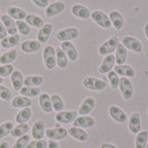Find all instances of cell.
<instances>
[{
    "label": "cell",
    "mask_w": 148,
    "mask_h": 148,
    "mask_svg": "<svg viewBox=\"0 0 148 148\" xmlns=\"http://www.w3.org/2000/svg\"><path fill=\"white\" fill-rule=\"evenodd\" d=\"M82 85L85 88L92 91H101L107 87V82L105 79H99L96 77H86L82 80Z\"/></svg>",
    "instance_id": "cell-1"
},
{
    "label": "cell",
    "mask_w": 148,
    "mask_h": 148,
    "mask_svg": "<svg viewBox=\"0 0 148 148\" xmlns=\"http://www.w3.org/2000/svg\"><path fill=\"white\" fill-rule=\"evenodd\" d=\"M90 18L92 19V21L97 23L100 28L104 29H109L111 28V22L109 19V16L107 14H105L101 10H95L90 14Z\"/></svg>",
    "instance_id": "cell-2"
},
{
    "label": "cell",
    "mask_w": 148,
    "mask_h": 148,
    "mask_svg": "<svg viewBox=\"0 0 148 148\" xmlns=\"http://www.w3.org/2000/svg\"><path fill=\"white\" fill-rule=\"evenodd\" d=\"M42 58H44V64L47 69H53L57 66L56 64V49L53 48V46L49 45L46 46L44 48L42 52Z\"/></svg>",
    "instance_id": "cell-3"
},
{
    "label": "cell",
    "mask_w": 148,
    "mask_h": 148,
    "mask_svg": "<svg viewBox=\"0 0 148 148\" xmlns=\"http://www.w3.org/2000/svg\"><path fill=\"white\" fill-rule=\"evenodd\" d=\"M119 45V40L116 36L109 38L108 40H106L104 44H101L98 48V52L99 55L101 56H107V55H110L114 51H116L117 47Z\"/></svg>",
    "instance_id": "cell-4"
},
{
    "label": "cell",
    "mask_w": 148,
    "mask_h": 148,
    "mask_svg": "<svg viewBox=\"0 0 148 148\" xmlns=\"http://www.w3.org/2000/svg\"><path fill=\"white\" fill-rule=\"evenodd\" d=\"M119 90H120V94L123 98L125 100H130L133 98L134 95V86L133 82H130L129 78H120V82H119Z\"/></svg>",
    "instance_id": "cell-5"
},
{
    "label": "cell",
    "mask_w": 148,
    "mask_h": 148,
    "mask_svg": "<svg viewBox=\"0 0 148 148\" xmlns=\"http://www.w3.org/2000/svg\"><path fill=\"white\" fill-rule=\"evenodd\" d=\"M78 36H79V30H78V28H76V27H68V28L59 30L57 32V35H56V38H57V40L64 42V41L74 40Z\"/></svg>",
    "instance_id": "cell-6"
},
{
    "label": "cell",
    "mask_w": 148,
    "mask_h": 148,
    "mask_svg": "<svg viewBox=\"0 0 148 148\" xmlns=\"http://www.w3.org/2000/svg\"><path fill=\"white\" fill-rule=\"evenodd\" d=\"M121 44L124 45V47L126 48L127 50H132V51L137 52V53H140L143 51V44H141V41L135 37L125 36L121 39Z\"/></svg>",
    "instance_id": "cell-7"
},
{
    "label": "cell",
    "mask_w": 148,
    "mask_h": 148,
    "mask_svg": "<svg viewBox=\"0 0 148 148\" xmlns=\"http://www.w3.org/2000/svg\"><path fill=\"white\" fill-rule=\"evenodd\" d=\"M46 136L51 140H61L65 139L68 135V130L64 127H56V128H49L46 130Z\"/></svg>",
    "instance_id": "cell-8"
},
{
    "label": "cell",
    "mask_w": 148,
    "mask_h": 148,
    "mask_svg": "<svg viewBox=\"0 0 148 148\" xmlns=\"http://www.w3.org/2000/svg\"><path fill=\"white\" fill-rule=\"evenodd\" d=\"M115 64H116L115 55H112V53L107 55V56H105L103 62L100 64V66H99V68H98V71L103 75L108 74V73H110L111 70H114Z\"/></svg>",
    "instance_id": "cell-9"
},
{
    "label": "cell",
    "mask_w": 148,
    "mask_h": 148,
    "mask_svg": "<svg viewBox=\"0 0 148 148\" xmlns=\"http://www.w3.org/2000/svg\"><path fill=\"white\" fill-rule=\"evenodd\" d=\"M65 3L62 1H55L50 5H48V7L45 9V14L48 18H51L55 16L61 14L65 10Z\"/></svg>",
    "instance_id": "cell-10"
},
{
    "label": "cell",
    "mask_w": 148,
    "mask_h": 148,
    "mask_svg": "<svg viewBox=\"0 0 148 148\" xmlns=\"http://www.w3.org/2000/svg\"><path fill=\"white\" fill-rule=\"evenodd\" d=\"M109 116L114 119L115 121H117L119 124H124L128 120L127 114L121 108H119L117 106H110L109 107Z\"/></svg>",
    "instance_id": "cell-11"
},
{
    "label": "cell",
    "mask_w": 148,
    "mask_h": 148,
    "mask_svg": "<svg viewBox=\"0 0 148 148\" xmlns=\"http://www.w3.org/2000/svg\"><path fill=\"white\" fill-rule=\"evenodd\" d=\"M71 14L82 20H86L90 18V10L88 7H86L85 5H80V3H76L71 7Z\"/></svg>",
    "instance_id": "cell-12"
},
{
    "label": "cell",
    "mask_w": 148,
    "mask_h": 148,
    "mask_svg": "<svg viewBox=\"0 0 148 148\" xmlns=\"http://www.w3.org/2000/svg\"><path fill=\"white\" fill-rule=\"evenodd\" d=\"M52 30H53V26L51 23H45L41 28H39V31L37 34V40L40 44L47 42L51 36Z\"/></svg>",
    "instance_id": "cell-13"
},
{
    "label": "cell",
    "mask_w": 148,
    "mask_h": 148,
    "mask_svg": "<svg viewBox=\"0 0 148 148\" xmlns=\"http://www.w3.org/2000/svg\"><path fill=\"white\" fill-rule=\"evenodd\" d=\"M109 19H110L111 26L116 30H121L124 28L125 20H124V16L119 12L118 10H112L109 14Z\"/></svg>",
    "instance_id": "cell-14"
},
{
    "label": "cell",
    "mask_w": 148,
    "mask_h": 148,
    "mask_svg": "<svg viewBox=\"0 0 148 148\" xmlns=\"http://www.w3.org/2000/svg\"><path fill=\"white\" fill-rule=\"evenodd\" d=\"M128 128L133 134H138L141 129V116L139 112H134L128 119Z\"/></svg>",
    "instance_id": "cell-15"
},
{
    "label": "cell",
    "mask_w": 148,
    "mask_h": 148,
    "mask_svg": "<svg viewBox=\"0 0 148 148\" xmlns=\"http://www.w3.org/2000/svg\"><path fill=\"white\" fill-rule=\"evenodd\" d=\"M55 118H56V120L58 123H61V124H70V123H73L75 119L77 118V111L62 110L60 111V112H57Z\"/></svg>",
    "instance_id": "cell-16"
},
{
    "label": "cell",
    "mask_w": 148,
    "mask_h": 148,
    "mask_svg": "<svg viewBox=\"0 0 148 148\" xmlns=\"http://www.w3.org/2000/svg\"><path fill=\"white\" fill-rule=\"evenodd\" d=\"M65 53L67 55L68 59L71 60V61H76L78 59V51H77V48L75 47V45L70 41H64L61 42V47H60Z\"/></svg>",
    "instance_id": "cell-17"
},
{
    "label": "cell",
    "mask_w": 148,
    "mask_h": 148,
    "mask_svg": "<svg viewBox=\"0 0 148 148\" xmlns=\"http://www.w3.org/2000/svg\"><path fill=\"white\" fill-rule=\"evenodd\" d=\"M45 133H46V123L45 120H37L34 126H32V138L35 140H40L42 139L45 136Z\"/></svg>",
    "instance_id": "cell-18"
},
{
    "label": "cell",
    "mask_w": 148,
    "mask_h": 148,
    "mask_svg": "<svg viewBox=\"0 0 148 148\" xmlns=\"http://www.w3.org/2000/svg\"><path fill=\"white\" fill-rule=\"evenodd\" d=\"M95 105H96V100H95L92 97L86 98L82 103V105H80L78 114H79L80 116H87L88 114H90L91 111L95 109Z\"/></svg>",
    "instance_id": "cell-19"
},
{
    "label": "cell",
    "mask_w": 148,
    "mask_h": 148,
    "mask_svg": "<svg viewBox=\"0 0 148 148\" xmlns=\"http://www.w3.org/2000/svg\"><path fill=\"white\" fill-rule=\"evenodd\" d=\"M20 48L26 53H35L40 50L41 44L38 40H26L20 45Z\"/></svg>",
    "instance_id": "cell-20"
},
{
    "label": "cell",
    "mask_w": 148,
    "mask_h": 148,
    "mask_svg": "<svg viewBox=\"0 0 148 148\" xmlns=\"http://www.w3.org/2000/svg\"><path fill=\"white\" fill-rule=\"evenodd\" d=\"M96 121L90 116H79L74 120V127L78 128H91L95 126Z\"/></svg>",
    "instance_id": "cell-21"
},
{
    "label": "cell",
    "mask_w": 148,
    "mask_h": 148,
    "mask_svg": "<svg viewBox=\"0 0 148 148\" xmlns=\"http://www.w3.org/2000/svg\"><path fill=\"white\" fill-rule=\"evenodd\" d=\"M114 71L118 75L119 77H125V78L135 77V69L128 65H116L114 68Z\"/></svg>",
    "instance_id": "cell-22"
},
{
    "label": "cell",
    "mask_w": 148,
    "mask_h": 148,
    "mask_svg": "<svg viewBox=\"0 0 148 148\" xmlns=\"http://www.w3.org/2000/svg\"><path fill=\"white\" fill-rule=\"evenodd\" d=\"M7 15L9 17H11L14 20H25L27 17V12L19 7L16 6H10L7 8Z\"/></svg>",
    "instance_id": "cell-23"
},
{
    "label": "cell",
    "mask_w": 148,
    "mask_h": 148,
    "mask_svg": "<svg viewBox=\"0 0 148 148\" xmlns=\"http://www.w3.org/2000/svg\"><path fill=\"white\" fill-rule=\"evenodd\" d=\"M39 105H40V108L47 114L53 110L51 105V96H49L47 92H41L39 95Z\"/></svg>",
    "instance_id": "cell-24"
},
{
    "label": "cell",
    "mask_w": 148,
    "mask_h": 148,
    "mask_svg": "<svg viewBox=\"0 0 148 148\" xmlns=\"http://www.w3.org/2000/svg\"><path fill=\"white\" fill-rule=\"evenodd\" d=\"M1 20L0 21L2 22L7 29V32L9 35H17L18 30H17V26H16V21L11 18L9 17L8 15H1Z\"/></svg>",
    "instance_id": "cell-25"
},
{
    "label": "cell",
    "mask_w": 148,
    "mask_h": 148,
    "mask_svg": "<svg viewBox=\"0 0 148 148\" xmlns=\"http://www.w3.org/2000/svg\"><path fill=\"white\" fill-rule=\"evenodd\" d=\"M68 134L75 138L78 141H87L88 140V134L87 132H85L82 128H78V127H70L68 129Z\"/></svg>",
    "instance_id": "cell-26"
},
{
    "label": "cell",
    "mask_w": 148,
    "mask_h": 148,
    "mask_svg": "<svg viewBox=\"0 0 148 148\" xmlns=\"http://www.w3.org/2000/svg\"><path fill=\"white\" fill-rule=\"evenodd\" d=\"M10 77H11L10 79H11V85L14 89L16 91H20V89L23 87V80H25L22 73L19 70H15Z\"/></svg>",
    "instance_id": "cell-27"
},
{
    "label": "cell",
    "mask_w": 148,
    "mask_h": 148,
    "mask_svg": "<svg viewBox=\"0 0 148 148\" xmlns=\"http://www.w3.org/2000/svg\"><path fill=\"white\" fill-rule=\"evenodd\" d=\"M32 105V99L25 96H17L11 100V106L14 108H27Z\"/></svg>",
    "instance_id": "cell-28"
},
{
    "label": "cell",
    "mask_w": 148,
    "mask_h": 148,
    "mask_svg": "<svg viewBox=\"0 0 148 148\" xmlns=\"http://www.w3.org/2000/svg\"><path fill=\"white\" fill-rule=\"evenodd\" d=\"M19 41H20V36L17 34V35H9L7 36L6 38H3L2 40H1V47L2 48H14L16 47L17 45L19 44Z\"/></svg>",
    "instance_id": "cell-29"
},
{
    "label": "cell",
    "mask_w": 148,
    "mask_h": 148,
    "mask_svg": "<svg viewBox=\"0 0 148 148\" xmlns=\"http://www.w3.org/2000/svg\"><path fill=\"white\" fill-rule=\"evenodd\" d=\"M31 116H32V110H31L30 107L22 108L16 115V123H18V124H26L31 118Z\"/></svg>",
    "instance_id": "cell-30"
},
{
    "label": "cell",
    "mask_w": 148,
    "mask_h": 148,
    "mask_svg": "<svg viewBox=\"0 0 148 148\" xmlns=\"http://www.w3.org/2000/svg\"><path fill=\"white\" fill-rule=\"evenodd\" d=\"M115 59L117 65H125L127 60V49L124 47V45L119 42L118 47L116 49V55H115Z\"/></svg>",
    "instance_id": "cell-31"
},
{
    "label": "cell",
    "mask_w": 148,
    "mask_h": 148,
    "mask_svg": "<svg viewBox=\"0 0 148 148\" xmlns=\"http://www.w3.org/2000/svg\"><path fill=\"white\" fill-rule=\"evenodd\" d=\"M18 57V52L16 49H11L9 51L5 52L0 57V64L1 65H11Z\"/></svg>",
    "instance_id": "cell-32"
},
{
    "label": "cell",
    "mask_w": 148,
    "mask_h": 148,
    "mask_svg": "<svg viewBox=\"0 0 148 148\" xmlns=\"http://www.w3.org/2000/svg\"><path fill=\"white\" fill-rule=\"evenodd\" d=\"M42 82H44V77L42 76H27V77H25L23 86H26V87H38V86H41Z\"/></svg>",
    "instance_id": "cell-33"
},
{
    "label": "cell",
    "mask_w": 148,
    "mask_h": 148,
    "mask_svg": "<svg viewBox=\"0 0 148 148\" xmlns=\"http://www.w3.org/2000/svg\"><path fill=\"white\" fill-rule=\"evenodd\" d=\"M25 21L27 22L29 26H32L35 28H41L45 25L42 18L39 17L38 15H35V14H27V17H26Z\"/></svg>",
    "instance_id": "cell-34"
},
{
    "label": "cell",
    "mask_w": 148,
    "mask_h": 148,
    "mask_svg": "<svg viewBox=\"0 0 148 148\" xmlns=\"http://www.w3.org/2000/svg\"><path fill=\"white\" fill-rule=\"evenodd\" d=\"M56 64L61 69H65L68 66V57L61 48L56 49Z\"/></svg>",
    "instance_id": "cell-35"
},
{
    "label": "cell",
    "mask_w": 148,
    "mask_h": 148,
    "mask_svg": "<svg viewBox=\"0 0 148 148\" xmlns=\"http://www.w3.org/2000/svg\"><path fill=\"white\" fill-rule=\"evenodd\" d=\"M148 144V132H139L135 139V147L136 148H146Z\"/></svg>",
    "instance_id": "cell-36"
},
{
    "label": "cell",
    "mask_w": 148,
    "mask_h": 148,
    "mask_svg": "<svg viewBox=\"0 0 148 148\" xmlns=\"http://www.w3.org/2000/svg\"><path fill=\"white\" fill-rule=\"evenodd\" d=\"M28 130H29V126L27 124H18L17 126L14 127V129L11 130L10 135L14 138H19L23 135H26L28 133Z\"/></svg>",
    "instance_id": "cell-37"
},
{
    "label": "cell",
    "mask_w": 148,
    "mask_h": 148,
    "mask_svg": "<svg viewBox=\"0 0 148 148\" xmlns=\"http://www.w3.org/2000/svg\"><path fill=\"white\" fill-rule=\"evenodd\" d=\"M21 94V96L28 97V98H34V97H37L41 94L40 88L39 87H22L19 91Z\"/></svg>",
    "instance_id": "cell-38"
},
{
    "label": "cell",
    "mask_w": 148,
    "mask_h": 148,
    "mask_svg": "<svg viewBox=\"0 0 148 148\" xmlns=\"http://www.w3.org/2000/svg\"><path fill=\"white\" fill-rule=\"evenodd\" d=\"M51 105L53 110L56 111V112H60V111L64 110V108H65V104H64L62 98L59 95H56V94L51 95Z\"/></svg>",
    "instance_id": "cell-39"
},
{
    "label": "cell",
    "mask_w": 148,
    "mask_h": 148,
    "mask_svg": "<svg viewBox=\"0 0 148 148\" xmlns=\"http://www.w3.org/2000/svg\"><path fill=\"white\" fill-rule=\"evenodd\" d=\"M14 127H15V124L12 121H6V123L1 124L0 125V139L8 136L11 133V130L14 129Z\"/></svg>",
    "instance_id": "cell-40"
},
{
    "label": "cell",
    "mask_w": 148,
    "mask_h": 148,
    "mask_svg": "<svg viewBox=\"0 0 148 148\" xmlns=\"http://www.w3.org/2000/svg\"><path fill=\"white\" fill-rule=\"evenodd\" d=\"M16 26H17V30L19 34H21L23 36H28L30 34V26L25 21V20H17L16 21Z\"/></svg>",
    "instance_id": "cell-41"
},
{
    "label": "cell",
    "mask_w": 148,
    "mask_h": 148,
    "mask_svg": "<svg viewBox=\"0 0 148 148\" xmlns=\"http://www.w3.org/2000/svg\"><path fill=\"white\" fill-rule=\"evenodd\" d=\"M29 143H30V136L28 134H26V135L19 137V138L16 140L15 145L12 146V148H26Z\"/></svg>",
    "instance_id": "cell-42"
},
{
    "label": "cell",
    "mask_w": 148,
    "mask_h": 148,
    "mask_svg": "<svg viewBox=\"0 0 148 148\" xmlns=\"http://www.w3.org/2000/svg\"><path fill=\"white\" fill-rule=\"evenodd\" d=\"M108 80L110 82V86L112 89H116L119 87V82H120V77L116 74L114 70H111L110 73H108Z\"/></svg>",
    "instance_id": "cell-43"
},
{
    "label": "cell",
    "mask_w": 148,
    "mask_h": 148,
    "mask_svg": "<svg viewBox=\"0 0 148 148\" xmlns=\"http://www.w3.org/2000/svg\"><path fill=\"white\" fill-rule=\"evenodd\" d=\"M15 71L14 65H0V77L5 78L8 76H11V74Z\"/></svg>",
    "instance_id": "cell-44"
},
{
    "label": "cell",
    "mask_w": 148,
    "mask_h": 148,
    "mask_svg": "<svg viewBox=\"0 0 148 148\" xmlns=\"http://www.w3.org/2000/svg\"><path fill=\"white\" fill-rule=\"evenodd\" d=\"M11 97L12 95H11V91L9 90V88L0 85V99H2L5 101H9V100H11Z\"/></svg>",
    "instance_id": "cell-45"
},
{
    "label": "cell",
    "mask_w": 148,
    "mask_h": 148,
    "mask_svg": "<svg viewBox=\"0 0 148 148\" xmlns=\"http://www.w3.org/2000/svg\"><path fill=\"white\" fill-rule=\"evenodd\" d=\"M47 146H48V143H47L46 140L40 139V140L30 141L29 144L27 145V147L26 148H47Z\"/></svg>",
    "instance_id": "cell-46"
},
{
    "label": "cell",
    "mask_w": 148,
    "mask_h": 148,
    "mask_svg": "<svg viewBox=\"0 0 148 148\" xmlns=\"http://www.w3.org/2000/svg\"><path fill=\"white\" fill-rule=\"evenodd\" d=\"M38 8H46L48 7V5H49V1L48 0H31Z\"/></svg>",
    "instance_id": "cell-47"
},
{
    "label": "cell",
    "mask_w": 148,
    "mask_h": 148,
    "mask_svg": "<svg viewBox=\"0 0 148 148\" xmlns=\"http://www.w3.org/2000/svg\"><path fill=\"white\" fill-rule=\"evenodd\" d=\"M7 36H8L7 29H6L5 25H3L2 22L0 21V40H2L3 38H6Z\"/></svg>",
    "instance_id": "cell-48"
},
{
    "label": "cell",
    "mask_w": 148,
    "mask_h": 148,
    "mask_svg": "<svg viewBox=\"0 0 148 148\" xmlns=\"http://www.w3.org/2000/svg\"><path fill=\"white\" fill-rule=\"evenodd\" d=\"M48 148H59V145H58V143L55 140H50L48 141V146H47Z\"/></svg>",
    "instance_id": "cell-49"
},
{
    "label": "cell",
    "mask_w": 148,
    "mask_h": 148,
    "mask_svg": "<svg viewBox=\"0 0 148 148\" xmlns=\"http://www.w3.org/2000/svg\"><path fill=\"white\" fill-rule=\"evenodd\" d=\"M100 148H117L115 145H112V144H108V143H106V144H103Z\"/></svg>",
    "instance_id": "cell-50"
},
{
    "label": "cell",
    "mask_w": 148,
    "mask_h": 148,
    "mask_svg": "<svg viewBox=\"0 0 148 148\" xmlns=\"http://www.w3.org/2000/svg\"><path fill=\"white\" fill-rule=\"evenodd\" d=\"M0 148H10V146H9L7 141H1L0 143Z\"/></svg>",
    "instance_id": "cell-51"
},
{
    "label": "cell",
    "mask_w": 148,
    "mask_h": 148,
    "mask_svg": "<svg viewBox=\"0 0 148 148\" xmlns=\"http://www.w3.org/2000/svg\"><path fill=\"white\" fill-rule=\"evenodd\" d=\"M144 30H145V36H146V38L148 39V22L145 25V27H144Z\"/></svg>",
    "instance_id": "cell-52"
},
{
    "label": "cell",
    "mask_w": 148,
    "mask_h": 148,
    "mask_svg": "<svg viewBox=\"0 0 148 148\" xmlns=\"http://www.w3.org/2000/svg\"><path fill=\"white\" fill-rule=\"evenodd\" d=\"M3 82H5V78H1V77H0V85H2Z\"/></svg>",
    "instance_id": "cell-53"
},
{
    "label": "cell",
    "mask_w": 148,
    "mask_h": 148,
    "mask_svg": "<svg viewBox=\"0 0 148 148\" xmlns=\"http://www.w3.org/2000/svg\"><path fill=\"white\" fill-rule=\"evenodd\" d=\"M1 55H2V53H1V49H0V57H1Z\"/></svg>",
    "instance_id": "cell-54"
},
{
    "label": "cell",
    "mask_w": 148,
    "mask_h": 148,
    "mask_svg": "<svg viewBox=\"0 0 148 148\" xmlns=\"http://www.w3.org/2000/svg\"><path fill=\"white\" fill-rule=\"evenodd\" d=\"M0 18H1V12H0Z\"/></svg>",
    "instance_id": "cell-55"
},
{
    "label": "cell",
    "mask_w": 148,
    "mask_h": 148,
    "mask_svg": "<svg viewBox=\"0 0 148 148\" xmlns=\"http://www.w3.org/2000/svg\"><path fill=\"white\" fill-rule=\"evenodd\" d=\"M146 148H148V144H147V147H146Z\"/></svg>",
    "instance_id": "cell-56"
}]
</instances>
